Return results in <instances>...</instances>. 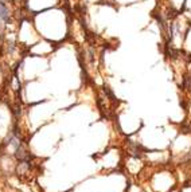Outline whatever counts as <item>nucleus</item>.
<instances>
[{"instance_id":"nucleus-1","label":"nucleus","mask_w":191,"mask_h":192,"mask_svg":"<svg viewBox=\"0 0 191 192\" xmlns=\"http://www.w3.org/2000/svg\"><path fill=\"white\" fill-rule=\"evenodd\" d=\"M0 17H1V19H7V9H6V7L3 6V4L0 3Z\"/></svg>"}]
</instances>
